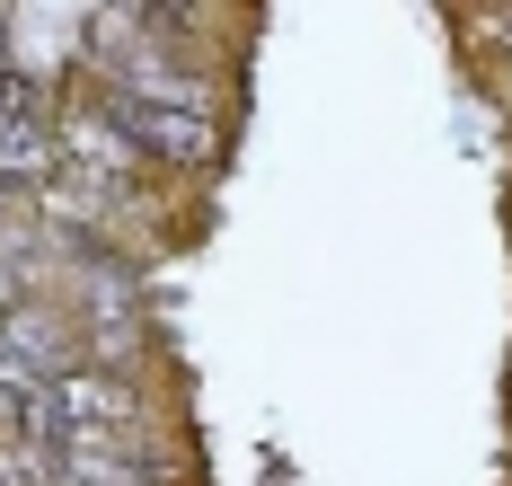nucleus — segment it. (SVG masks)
Returning <instances> with one entry per match:
<instances>
[{"mask_svg":"<svg viewBox=\"0 0 512 486\" xmlns=\"http://www.w3.org/2000/svg\"><path fill=\"white\" fill-rule=\"evenodd\" d=\"M106 115H115V133L133 142V151H151V160L168 168H204L212 160V107H177V98H142V89H106L98 98Z\"/></svg>","mask_w":512,"mask_h":486,"instance_id":"nucleus-1","label":"nucleus"},{"mask_svg":"<svg viewBox=\"0 0 512 486\" xmlns=\"http://www.w3.org/2000/svg\"><path fill=\"white\" fill-rule=\"evenodd\" d=\"M53 416H62V451H80V442H115V433L142 425V398H133V380L106 372V363H71V372H53Z\"/></svg>","mask_w":512,"mask_h":486,"instance_id":"nucleus-2","label":"nucleus"},{"mask_svg":"<svg viewBox=\"0 0 512 486\" xmlns=\"http://www.w3.org/2000/svg\"><path fill=\"white\" fill-rule=\"evenodd\" d=\"M53 133H62V151L98 160V168H106V186H133V168H142V151H133V142L115 133V115H106V107H71L62 124H53Z\"/></svg>","mask_w":512,"mask_h":486,"instance_id":"nucleus-3","label":"nucleus"},{"mask_svg":"<svg viewBox=\"0 0 512 486\" xmlns=\"http://www.w3.org/2000/svg\"><path fill=\"white\" fill-rule=\"evenodd\" d=\"M0 486H45V451H0Z\"/></svg>","mask_w":512,"mask_h":486,"instance_id":"nucleus-4","label":"nucleus"},{"mask_svg":"<svg viewBox=\"0 0 512 486\" xmlns=\"http://www.w3.org/2000/svg\"><path fill=\"white\" fill-rule=\"evenodd\" d=\"M18 310V266H0V319Z\"/></svg>","mask_w":512,"mask_h":486,"instance_id":"nucleus-5","label":"nucleus"},{"mask_svg":"<svg viewBox=\"0 0 512 486\" xmlns=\"http://www.w3.org/2000/svg\"><path fill=\"white\" fill-rule=\"evenodd\" d=\"M18 204H27V195H18V186H9V177H0V213H18Z\"/></svg>","mask_w":512,"mask_h":486,"instance_id":"nucleus-6","label":"nucleus"}]
</instances>
